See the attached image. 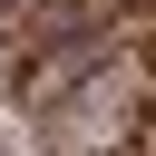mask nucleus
I'll return each mask as SVG.
<instances>
[{
    "label": "nucleus",
    "mask_w": 156,
    "mask_h": 156,
    "mask_svg": "<svg viewBox=\"0 0 156 156\" xmlns=\"http://www.w3.org/2000/svg\"><path fill=\"white\" fill-rule=\"evenodd\" d=\"M0 98L39 156H146V0H0Z\"/></svg>",
    "instance_id": "nucleus-1"
},
{
    "label": "nucleus",
    "mask_w": 156,
    "mask_h": 156,
    "mask_svg": "<svg viewBox=\"0 0 156 156\" xmlns=\"http://www.w3.org/2000/svg\"><path fill=\"white\" fill-rule=\"evenodd\" d=\"M0 156H10V146H0Z\"/></svg>",
    "instance_id": "nucleus-2"
}]
</instances>
